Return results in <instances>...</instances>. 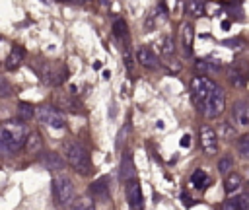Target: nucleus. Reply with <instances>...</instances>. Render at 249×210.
<instances>
[{
    "label": "nucleus",
    "mask_w": 249,
    "mask_h": 210,
    "mask_svg": "<svg viewBox=\"0 0 249 210\" xmlns=\"http://www.w3.org/2000/svg\"><path fill=\"white\" fill-rule=\"evenodd\" d=\"M29 128L23 121H6L0 124V154L14 156L23 148Z\"/></svg>",
    "instance_id": "1"
},
{
    "label": "nucleus",
    "mask_w": 249,
    "mask_h": 210,
    "mask_svg": "<svg viewBox=\"0 0 249 210\" xmlns=\"http://www.w3.org/2000/svg\"><path fill=\"white\" fill-rule=\"evenodd\" d=\"M64 158L74 167V171H78L80 175H88L91 171L89 154L80 142H66L64 144Z\"/></svg>",
    "instance_id": "2"
},
{
    "label": "nucleus",
    "mask_w": 249,
    "mask_h": 210,
    "mask_svg": "<svg viewBox=\"0 0 249 210\" xmlns=\"http://www.w3.org/2000/svg\"><path fill=\"white\" fill-rule=\"evenodd\" d=\"M37 72H39V78L47 86H53V88L60 86L66 80V74H68L64 64H60V62H47V60L37 66Z\"/></svg>",
    "instance_id": "3"
},
{
    "label": "nucleus",
    "mask_w": 249,
    "mask_h": 210,
    "mask_svg": "<svg viewBox=\"0 0 249 210\" xmlns=\"http://www.w3.org/2000/svg\"><path fill=\"white\" fill-rule=\"evenodd\" d=\"M53 196L58 206H70L74 200V185L66 175H56L53 179Z\"/></svg>",
    "instance_id": "4"
},
{
    "label": "nucleus",
    "mask_w": 249,
    "mask_h": 210,
    "mask_svg": "<svg viewBox=\"0 0 249 210\" xmlns=\"http://www.w3.org/2000/svg\"><path fill=\"white\" fill-rule=\"evenodd\" d=\"M224 107H226V95H224V89L218 88V86H214L212 91L208 93L206 101L202 103V109H200V111L204 113L206 119H216L218 115H222Z\"/></svg>",
    "instance_id": "5"
},
{
    "label": "nucleus",
    "mask_w": 249,
    "mask_h": 210,
    "mask_svg": "<svg viewBox=\"0 0 249 210\" xmlns=\"http://www.w3.org/2000/svg\"><path fill=\"white\" fill-rule=\"evenodd\" d=\"M214 86L216 84L210 78H206L204 74L202 76H195L191 80V95H193V101L196 103L198 109H202V103L206 101V97H208V93L212 91Z\"/></svg>",
    "instance_id": "6"
},
{
    "label": "nucleus",
    "mask_w": 249,
    "mask_h": 210,
    "mask_svg": "<svg viewBox=\"0 0 249 210\" xmlns=\"http://www.w3.org/2000/svg\"><path fill=\"white\" fill-rule=\"evenodd\" d=\"M37 117L39 122L51 126V128H64L66 121H64V115L60 109L56 107H51V105H43V107H37V111L33 113Z\"/></svg>",
    "instance_id": "7"
},
{
    "label": "nucleus",
    "mask_w": 249,
    "mask_h": 210,
    "mask_svg": "<svg viewBox=\"0 0 249 210\" xmlns=\"http://www.w3.org/2000/svg\"><path fill=\"white\" fill-rule=\"evenodd\" d=\"M200 146L202 150L208 154V156H214L218 152V136H216V130L212 126H200Z\"/></svg>",
    "instance_id": "8"
},
{
    "label": "nucleus",
    "mask_w": 249,
    "mask_h": 210,
    "mask_svg": "<svg viewBox=\"0 0 249 210\" xmlns=\"http://www.w3.org/2000/svg\"><path fill=\"white\" fill-rule=\"evenodd\" d=\"M134 56H136V62H138L140 66L148 68V70H154V68H158V66H160L158 56H156L148 47H138Z\"/></svg>",
    "instance_id": "9"
},
{
    "label": "nucleus",
    "mask_w": 249,
    "mask_h": 210,
    "mask_svg": "<svg viewBox=\"0 0 249 210\" xmlns=\"http://www.w3.org/2000/svg\"><path fill=\"white\" fill-rule=\"evenodd\" d=\"M54 103H56V107L62 109V111H70V113H78V111H80L78 99L72 97V95H68V93H64V91L54 93Z\"/></svg>",
    "instance_id": "10"
},
{
    "label": "nucleus",
    "mask_w": 249,
    "mask_h": 210,
    "mask_svg": "<svg viewBox=\"0 0 249 210\" xmlns=\"http://www.w3.org/2000/svg\"><path fill=\"white\" fill-rule=\"evenodd\" d=\"M39 163L45 167V169H51V171H60L64 167V159L56 154V152H43L39 156Z\"/></svg>",
    "instance_id": "11"
},
{
    "label": "nucleus",
    "mask_w": 249,
    "mask_h": 210,
    "mask_svg": "<svg viewBox=\"0 0 249 210\" xmlns=\"http://www.w3.org/2000/svg\"><path fill=\"white\" fill-rule=\"evenodd\" d=\"M126 198H128V204L132 208L142 206V189H140V183L136 181V177L126 181Z\"/></svg>",
    "instance_id": "12"
},
{
    "label": "nucleus",
    "mask_w": 249,
    "mask_h": 210,
    "mask_svg": "<svg viewBox=\"0 0 249 210\" xmlns=\"http://www.w3.org/2000/svg\"><path fill=\"white\" fill-rule=\"evenodd\" d=\"M136 177V169H134V161H132V156L130 152H124L123 154V159H121V181H130Z\"/></svg>",
    "instance_id": "13"
},
{
    "label": "nucleus",
    "mask_w": 249,
    "mask_h": 210,
    "mask_svg": "<svg viewBox=\"0 0 249 210\" xmlns=\"http://www.w3.org/2000/svg\"><path fill=\"white\" fill-rule=\"evenodd\" d=\"M89 192H91L93 198L105 200L109 196V177H99L97 181H93L89 185Z\"/></svg>",
    "instance_id": "14"
},
{
    "label": "nucleus",
    "mask_w": 249,
    "mask_h": 210,
    "mask_svg": "<svg viewBox=\"0 0 249 210\" xmlns=\"http://www.w3.org/2000/svg\"><path fill=\"white\" fill-rule=\"evenodd\" d=\"M233 121H235L241 128L249 126V105H247L245 101H237V103L233 105Z\"/></svg>",
    "instance_id": "15"
},
{
    "label": "nucleus",
    "mask_w": 249,
    "mask_h": 210,
    "mask_svg": "<svg viewBox=\"0 0 249 210\" xmlns=\"http://www.w3.org/2000/svg\"><path fill=\"white\" fill-rule=\"evenodd\" d=\"M181 39H183V51L187 56L193 54V39H195V29L191 23H185L181 27Z\"/></svg>",
    "instance_id": "16"
},
{
    "label": "nucleus",
    "mask_w": 249,
    "mask_h": 210,
    "mask_svg": "<svg viewBox=\"0 0 249 210\" xmlns=\"http://www.w3.org/2000/svg\"><path fill=\"white\" fill-rule=\"evenodd\" d=\"M41 146H43L41 136H39L37 132H27L25 142H23V148H25L29 154H39V152H41Z\"/></svg>",
    "instance_id": "17"
},
{
    "label": "nucleus",
    "mask_w": 249,
    "mask_h": 210,
    "mask_svg": "<svg viewBox=\"0 0 249 210\" xmlns=\"http://www.w3.org/2000/svg\"><path fill=\"white\" fill-rule=\"evenodd\" d=\"M241 185H243L241 175H239V173H230V175L226 177V181H224V191H226L228 194H233V192H237V191L241 189Z\"/></svg>",
    "instance_id": "18"
},
{
    "label": "nucleus",
    "mask_w": 249,
    "mask_h": 210,
    "mask_svg": "<svg viewBox=\"0 0 249 210\" xmlns=\"http://www.w3.org/2000/svg\"><path fill=\"white\" fill-rule=\"evenodd\" d=\"M21 60H23V49H21V47H14V49H12V52H10V54H8V58H6V68L12 72V70L19 68Z\"/></svg>",
    "instance_id": "19"
},
{
    "label": "nucleus",
    "mask_w": 249,
    "mask_h": 210,
    "mask_svg": "<svg viewBox=\"0 0 249 210\" xmlns=\"http://www.w3.org/2000/svg\"><path fill=\"white\" fill-rule=\"evenodd\" d=\"M185 12H187L191 18H200V16L204 14V4H202V0H187Z\"/></svg>",
    "instance_id": "20"
},
{
    "label": "nucleus",
    "mask_w": 249,
    "mask_h": 210,
    "mask_svg": "<svg viewBox=\"0 0 249 210\" xmlns=\"http://www.w3.org/2000/svg\"><path fill=\"white\" fill-rule=\"evenodd\" d=\"M195 68H196V72H202V74H212V72H218L220 64L212 62V60H196V62H195Z\"/></svg>",
    "instance_id": "21"
},
{
    "label": "nucleus",
    "mask_w": 249,
    "mask_h": 210,
    "mask_svg": "<svg viewBox=\"0 0 249 210\" xmlns=\"http://www.w3.org/2000/svg\"><path fill=\"white\" fill-rule=\"evenodd\" d=\"M216 136H218V138H224V140H231V138H235V126L230 124V121H226V122L220 124Z\"/></svg>",
    "instance_id": "22"
},
{
    "label": "nucleus",
    "mask_w": 249,
    "mask_h": 210,
    "mask_svg": "<svg viewBox=\"0 0 249 210\" xmlns=\"http://www.w3.org/2000/svg\"><path fill=\"white\" fill-rule=\"evenodd\" d=\"M113 35H115L119 41H123V39L128 35V29H126L124 19H115V21H113Z\"/></svg>",
    "instance_id": "23"
},
{
    "label": "nucleus",
    "mask_w": 249,
    "mask_h": 210,
    "mask_svg": "<svg viewBox=\"0 0 249 210\" xmlns=\"http://www.w3.org/2000/svg\"><path fill=\"white\" fill-rule=\"evenodd\" d=\"M33 107L29 105V103H19V107H18V119L19 121H23V122H27V121H31V117H33Z\"/></svg>",
    "instance_id": "24"
},
{
    "label": "nucleus",
    "mask_w": 249,
    "mask_h": 210,
    "mask_svg": "<svg viewBox=\"0 0 249 210\" xmlns=\"http://www.w3.org/2000/svg\"><path fill=\"white\" fill-rule=\"evenodd\" d=\"M208 181V175L202 171V169H196L193 175H191V185L195 187V189H200V187H204V183Z\"/></svg>",
    "instance_id": "25"
},
{
    "label": "nucleus",
    "mask_w": 249,
    "mask_h": 210,
    "mask_svg": "<svg viewBox=\"0 0 249 210\" xmlns=\"http://www.w3.org/2000/svg\"><path fill=\"white\" fill-rule=\"evenodd\" d=\"M74 200L76 202H72V206L78 208V210H91L95 206L93 198H89V196H80V198H74Z\"/></svg>",
    "instance_id": "26"
},
{
    "label": "nucleus",
    "mask_w": 249,
    "mask_h": 210,
    "mask_svg": "<svg viewBox=\"0 0 249 210\" xmlns=\"http://www.w3.org/2000/svg\"><path fill=\"white\" fill-rule=\"evenodd\" d=\"M237 150H239V156H241L243 159L249 158V136H247V134L239 136V140H237Z\"/></svg>",
    "instance_id": "27"
},
{
    "label": "nucleus",
    "mask_w": 249,
    "mask_h": 210,
    "mask_svg": "<svg viewBox=\"0 0 249 210\" xmlns=\"http://www.w3.org/2000/svg\"><path fill=\"white\" fill-rule=\"evenodd\" d=\"M160 49H161V52H163L165 56H171V54L175 52V41H173V37H163Z\"/></svg>",
    "instance_id": "28"
},
{
    "label": "nucleus",
    "mask_w": 249,
    "mask_h": 210,
    "mask_svg": "<svg viewBox=\"0 0 249 210\" xmlns=\"http://www.w3.org/2000/svg\"><path fill=\"white\" fill-rule=\"evenodd\" d=\"M12 84L4 78V76H0V97H10L12 95Z\"/></svg>",
    "instance_id": "29"
},
{
    "label": "nucleus",
    "mask_w": 249,
    "mask_h": 210,
    "mask_svg": "<svg viewBox=\"0 0 249 210\" xmlns=\"http://www.w3.org/2000/svg\"><path fill=\"white\" fill-rule=\"evenodd\" d=\"M231 167H233V163H231L230 158H222V159L218 161V171H220V173H228Z\"/></svg>",
    "instance_id": "30"
},
{
    "label": "nucleus",
    "mask_w": 249,
    "mask_h": 210,
    "mask_svg": "<svg viewBox=\"0 0 249 210\" xmlns=\"http://www.w3.org/2000/svg\"><path fill=\"white\" fill-rule=\"evenodd\" d=\"M222 45H226V47H230V49H241L243 47V39H226V41H222Z\"/></svg>",
    "instance_id": "31"
},
{
    "label": "nucleus",
    "mask_w": 249,
    "mask_h": 210,
    "mask_svg": "<svg viewBox=\"0 0 249 210\" xmlns=\"http://www.w3.org/2000/svg\"><path fill=\"white\" fill-rule=\"evenodd\" d=\"M235 198H237V210H249V196L247 194H241Z\"/></svg>",
    "instance_id": "32"
},
{
    "label": "nucleus",
    "mask_w": 249,
    "mask_h": 210,
    "mask_svg": "<svg viewBox=\"0 0 249 210\" xmlns=\"http://www.w3.org/2000/svg\"><path fill=\"white\" fill-rule=\"evenodd\" d=\"M222 208L224 210H237V198H230L228 202L222 204Z\"/></svg>",
    "instance_id": "33"
},
{
    "label": "nucleus",
    "mask_w": 249,
    "mask_h": 210,
    "mask_svg": "<svg viewBox=\"0 0 249 210\" xmlns=\"http://www.w3.org/2000/svg\"><path fill=\"white\" fill-rule=\"evenodd\" d=\"M124 66H126L128 72H132V56H130L128 51H124Z\"/></svg>",
    "instance_id": "34"
},
{
    "label": "nucleus",
    "mask_w": 249,
    "mask_h": 210,
    "mask_svg": "<svg viewBox=\"0 0 249 210\" xmlns=\"http://www.w3.org/2000/svg\"><path fill=\"white\" fill-rule=\"evenodd\" d=\"M179 144H181L183 148H189V146H191V136H189V134H185V136L181 138V142H179Z\"/></svg>",
    "instance_id": "35"
},
{
    "label": "nucleus",
    "mask_w": 249,
    "mask_h": 210,
    "mask_svg": "<svg viewBox=\"0 0 249 210\" xmlns=\"http://www.w3.org/2000/svg\"><path fill=\"white\" fill-rule=\"evenodd\" d=\"M68 2H76V4H82V2H88V0H68Z\"/></svg>",
    "instance_id": "36"
}]
</instances>
